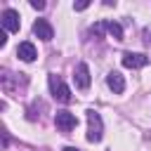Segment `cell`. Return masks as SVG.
I'll list each match as a JSON object with an SVG mask.
<instances>
[{"label":"cell","mask_w":151,"mask_h":151,"mask_svg":"<svg viewBox=\"0 0 151 151\" xmlns=\"http://www.w3.org/2000/svg\"><path fill=\"white\" fill-rule=\"evenodd\" d=\"M104 31H106V21H97V24L90 28V33H92V35H101Z\"/></svg>","instance_id":"8fae6325"},{"label":"cell","mask_w":151,"mask_h":151,"mask_svg":"<svg viewBox=\"0 0 151 151\" xmlns=\"http://www.w3.org/2000/svg\"><path fill=\"white\" fill-rule=\"evenodd\" d=\"M47 85H50V92H52V97H54L57 101H61V104H68V101L73 99V94H71L68 85H66V83H64L59 76L50 73V76H47Z\"/></svg>","instance_id":"6da1fadb"},{"label":"cell","mask_w":151,"mask_h":151,"mask_svg":"<svg viewBox=\"0 0 151 151\" xmlns=\"http://www.w3.org/2000/svg\"><path fill=\"white\" fill-rule=\"evenodd\" d=\"M33 33H35L40 40H45V42L54 38V28L50 26L47 19H35V24H33Z\"/></svg>","instance_id":"52a82bcc"},{"label":"cell","mask_w":151,"mask_h":151,"mask_svg":"<svg viewBox=\"0 0 151 151\" xmlns=\"http://www.w3.org/2000/svg\"><path fill=\"white\" fill-rule=\"evenodd\" d=\"M73 80H76V87L78 90H87L90 87V66L85 64V61H80L78 66H76V73H73Z\"/></svg>","instance_id":"5b68a950"},{"label":"cell","mask_w":151,"mask_h":151,"mask_svg":"<svg viewBox=\"0 0 151 151\" xmlns=\"http://www.w3.org/2000/svg\"><path fill=\"white\" fill-rule=\"evenodd\" d=\"M31 7L33 9H45V2L42 0H31Z\"/></svg>","instance_id":"4fadbf2b"},{"label":"cell","mask_w":151,"mask_h":151,"mask_svg":"<svg viewBox=\"0 0 151 151\" xmlns=\"http://www.w3.org/2000/svg\"><path fill=\"white\" fill-rule=\"evenodd\" d=\"M0 21H2V28L9 31V33H17L19 26H21V19H19V12L17 9H5L0 14Z\"/></svg>","instance_id":"277c9868"},{"label":"cell","mask_w":151,"mask_h":151,"mask_svg":"<svg viewBox=\"0 0 151 151\" xmlns=\"http://www.w3.org/2000/svg\"><path fill=\"white\" fill-rule=\"evenodd\" d=\"M54 125H57L61 132H71V130L78 125V118H76L71 111H57V113H54Z\"/></svg>","instance_id":"3957f363"},{"label":"cell","mask_w":151,"mask_h":151,"mask_svg":"<svg viewBox=\"0 0 151 151\" xmlns=\"http://www.w3.org/2000/svg\"><path fill=\"white\" fill-rule=\"evenodd\" d=\"M106 31H109V35H113L116 40H123V26H120L118 21H106Z\"/></svg>","instance_id":"30bf717a"},{"label":"cell","mask_w":151,"mask_h":151,"mask_svg":"<svg viewBox=\"0 0 151 151\" xmlns=\"http://www.w3.org/2000/svg\"><path fill=\"white\" fill-rule=\"evenodd\" d=\"M17 57L21 59V61H35V57H38V52H35V45L33 42H19V47H17Z\"/></svg>","instance_id":"ba28073f"},{"label":"cell","mask_w":151,"mask_h":151,"mask_svg":"<svg viewBox=\"0 0 151 151\" xmlns=\"http://www.w3.org/2000/svg\"><path fill=\"white\" fill-rule=\"evenodd\" d=\"M7 42V31H0V47H5Z\"/></svg>","instance_id":"5bb4252c"},{"label":"cell","mask_w":151,"mask_h":151,"mask_svg":"<svg viewBox=\"0 0 151 151\" xmlns=\"http://www.w3.org/2000/svg\"><path fill=\"white\" fill-rule=\"evenodd\" d=\"M87 7H90V2H87V0H80V2H73V9H76V12H83V9H87Z\"/></svg>","instance_id":"7c38bea8"},{"label":"cell","mask_w":151,"mask_h":151,"mask_svg":"<svg viewBox=\"0 0 151 151\" xmlns=\"http://www.w3.org/2000/svg\"><path fill=\"white\" fill-rule=\"evenodd\" d=\"M120 61H123L125 68H142V66L149 64V57L146 54H139V52H125Z\"/></svg>","instance_id":"8992f818"},{"label":"cell","mask_w":151,"mask_h":151,"mask_svg":"<svg viewBox=\"0 0 151 151\" xmlns=\"http://www.w3.org/2000/svg\"><path fill=\"white\" fill-rule=\"evenodd\" d=\"M106 85H109L116 94H120V92L125 90V80H123V76H120L118 71H111V73L106 76Z\"/></svg>","instance_id":"9c48e42d"},{"label":"cell","mask_w":151,"mask_h":151,"mask_svg":"<svg viewBox=\"0 0 151 151\" xmlns=\"http://www.w3.org/2000/svg\"><path fill=\"white\" fill-rule=\"evenodd\" d=\"M144 35H146V42H149V45H151V31H149V28H146V31H144Z\"/></svg>","instance_id":"9a60e30c"},{"label":"cell","mask_w":151,"mask_h":151,"mask_svg":"<svg viewBox=\"0 0 151 151\" xmlns=\"http://www.w3.org/2000/svg\"><path fill=\"white\" fill-rule=\"evenodd\" d=\"M64 151H78V149H76V146H66Z\"/></svg>","instance_id":"2e32d148"},{"label":"cell","mask_w":151,"mask_h":151,"mask_svg":"<svg viewBox=\"0 0 151 151\" xmlns=\"http://www.w3.org/2000/svg\"><path fill=\"white\" fill-rule=\"evenodd\" d=\"M87 142H99L104 137V123H101V116L94 111V109H87Z\"/></svg>","instance_id":"7a4b0ae2"}]
</instances>
